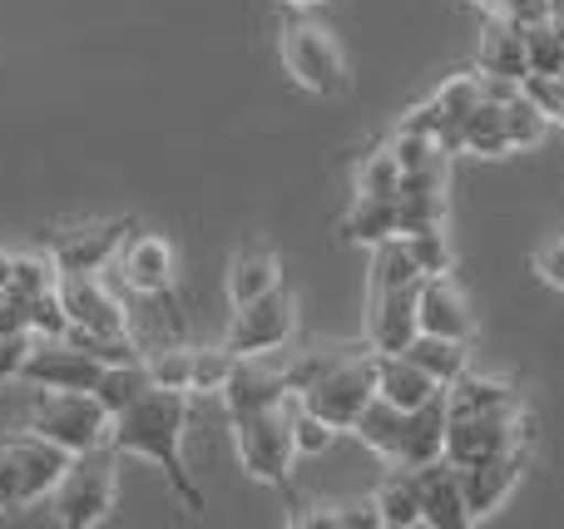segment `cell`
<instances>
[{
	"label": "cell",
	"mask_w": 564,
	"mask_h": 529,
	"mask_svg": "<svg viewBox=\"0 0 564 529\" xmlns=\"http://www.w3.org/2000/svg\"><path fill=\"white\" fill-rule=\"evenodd\" d=\"M184 436H188V396L184 392H164V386H149L134 406L115 416V431L109 445L119 455H134V461H154L164 471V481L174 485L178 505L188 515L204 510V491L194 485L184 461Z\"/></svg>",
	"instance_id": "obj_1"
},
{
	"label": "cell",
	"mask_w": 564,
	"mask_h": 529,
	"mask_svg": "<svg viewBox=\"0 0 564 529\" xmlns=\"http://www.w3.org/2000/svg\"><path fill=\"white\" fill-rule=\"evenodd\" d=\"M119 500V451L115 445H99V451L69 455L59 485L50 491V510H55V525L65 529H95L109 520Z\"/></svg>",
	"instance_id": "obj_2"
},
{
	"label": "cell",
	"mask_w": 564,
	"mask_h": 529,
	"mask_svg": "<svg viewBox=\"0 0 564 529\" xmlns=\"http://www.w3.org/2000/svg\"><path fill=\"white\" fill-rule=\"evenodd\" d=\"M278 55H282V69L297 89L317 99H341L351 89V75H347V55H341L337 35L317 20H282L278 30Z\"/></svg>",
	"instance_id": "obj_3"
},
{
	"label": "cell",
	"mask_w": 564,
	"mask_h": 529,
	"mask_svg": "<svg viewBox=\"0 0 564 529\" xmlns=\"http://www.w3.org/2000/svg\"><path fill=\"white\" fill-rule=\"evenodd\" d=\"M69 455L50 445L45 436L20 431L0 436V515H20L30 505H45L50 491L59 485Z\"/></svg>",
	"instance_id": "obj_4"
},
{
	"label": "cell",
	"mask_w": 564,
	"mask_h": 529,
	"mask_svg": "<svg viewBox=\"0 0 564 529\" xmlns=\"http://www.w3.org/2000/svg\"><path fill=\"white\" fill-rule=\"evenodd\" d=\"M234 451L238 465L248 471V481L273 485L288 495L292 491V465H297V445H292V421H288V401L268 406L253 416H234Z\"/></svg>",
	"instance_id": "obj_5"
},
{
	"label": "cell",
	"mask_w": 564,
	"mask_h": 529,
	"mask_svg": "<svg viewBox=\"0 0 564 529\" xmlns=\"http://www.w3.org/2000/svg\"><path fill=\"white\" fill-rule=\"evenodd\" d=\"M25 431L45 436V441L59 445L65 455H85V451L109 445L115 416L105 411V401H99L95 392H40Z\"/></svg>",
	"instance_id": "obj_6"
},
{
	"label": "cell",
	"mask_w": 564,
	"mask_h": 529,
	"mask_svg": "<svg viewBox=\"0 0 564 529\" xmlns=\"http://www.w3.org/2000/svg\"><path fill=\"white\" fill-rule=\"evenodd\" d=\"M371 396H377V362H371V346H361V352L337 356L317 382L302 386L297 401L307 411H317L327 426H337V431H351L357 416L371 406Z\"/></svg>",
	"instance_id": "obj_7"
},
{
	"label": "cell",
	"mask_w": 564,
	"mask_h": 529,
	"mask_svg": "<svg viewBox=\"0 0 564 529\" xmlns=\"http://www.w3.org/2000/svg\"><path fill=\"white\" fill-rule=\"evenodd\" d=\"M535 445V421L530 411H500V416H451L446 426V461L480 465L490 455L530 451Z\"/></svg>",
	"instance_id": "obj_8"
},
{
	"label": "cell",
	"mask_w": 564,
	"mask_h": 529,
	"mask_svg": "<svg viewBox=\"0 0 564 529\" xmlns=\"http://www.w3.org/2000/svg\"><path fill=\"white\" fill-rule=\"evenodd\" d=\"M297 337V302L288 287H273L268 297L234 307V322L224 332V346L234 356H278Z\"/></svg>",
	"instance_id": "obj_9"
},
{
	"label": "cell",
	"mask_w": 564,
	"mask_h": 529,
	"mask_svg": "<svg viewBox=\"0 0 564 529\" xmlns=\"http://www.w3.org/2000/svg\"><path fill=\"white\" fill-rule=\"evenodd\" d=\"M129 233H134L129 218H99V223L59 228V233H45V257L55 263L59 277H69V273H109Z\"/></svg>",
	"instance_id": "obj_10"
},
{
	"label": "cell",
	"mask_w": 564,
	"mask_h": 529,
	"mask_svg": "<svg viewBox=\"0 0 564 529\" xmlns=\"http://www.w3.org/2000/svg\"><path fill=\"white\" fill-rule=\"evenodd\" d=\"M99 372H105V356H95L89 346L69 337H35L20 382L35 392H95Z\"/></svg>",
	"instance_id": "obj_11"
},
{
	"label": "cell",
	"mask_w": 564,
	"mask_h": 529,
	"mask_svg": "<svg viewBox=\"0 0 564 529\" xmlns=\"http://www.w3.org/2000/svg\"><path fill=\"white\" fill-rule=\"evenodd\" d=\"M115 273L119 283L129 287L134 297H169L178 287V257H174V243L159 233H129L124 247L115 257Z\"/></svg>",
	"instance_id": "obj_12"
},
{
	"label": "cell",
	"mask_w": 564,
	"mask_h": 529,
	"mask_svg": "<svg viewBox=\"0 0 564 529\" xmlns=\"http://www.w3.org/2000/svg\"><path fill=\"white\" fill-rule=\"evenodd\" d=\"M288 396H292L288 362H278V356H238L234 372H228V386L218 392V401H224L228 421H234V416H253V411H268V406H282Z\"/></svg>",
	"instance_id": "obj_13"
},
{
	"label": "cell",
	"mask_w": 564,
	"mask_h": 529,
	"mask_svg": "<svg viewBox=\"0 0 564 529\" xmlns=\"http://www.w3.org/2000/svg\"><path fill=\"white\" fill-rule=\"evenodd\" d=\"M416 322H421V332L451 337V342H470V337H476V312H470V297L451 283V273L421 277V287H416Z\"/></svg>",
	"instance_id": "obj_14"
},
{
	"label": "cell",
	"mask_w": 564,
	"mask_h": 529,
	"mask_svg": "<svg viewBox=\"0 0 564 529\" xmlns=\"http://www.w3.org/2000/svg\"><path fill=\"white\" fill-rule=\"evenodd\" d=\"M416 287H401V293H367V317H361V332H367L371 352H406V346H411V337L421 332V322H416Z\"/></svg>",
	"instance_id": "obj_15"
},
{
	"label": "cell",
	"mask_w": 564,
	"mask_h": 529,
	"mask_svg": "<svg viewBox=\"0 0 564 529\" xmlns=\"http://www.w3.org/2000/svg\"><path fill=\"white\" fill-rule=\"evenodd\" d=\"M421 471V515L431 529H470V500H466V475L456 461H431Z\"/></svg>",
	"instance_id": "obj_16"
},
{
	"label": "cell",
	"mask_w": 564,
	"mask_h": 529,
	"mask_svg": "<svg viewBox=\"0 0 564 529\" xmlns=\"http://www.w3.org/2000/svg\"><path fill=\"white\" fill-rule=\"evenodd\" d=\"M525 465H530V451H506L480 465H460V475H466V500H470V525L490 520V515L510 500V491L520 485Z\"/></svg>",
	"instance_id": "obj_17"
},
{
	"label": "cell",
	"mask_w": 564,
	"mask_h": 529,
	"mask_svg": "<svg viewBox=\"0 0 564 529\" xmlns=\"http://www.w3.org/2000/svg\"><path fill=\"white\" fill-rule=\"evenodd\" d=\"M476 69L486 79H510V85H525L530 45H525V25H520L516 15H486V35H480Z\"/></svg>",
	"instance_id": "obj_18"
},
{
	"label": "cell",
	"mask_w": 564,
	"mask_h": 529,
	"mask_svg": "<svg viewBox=\"0 0 564 529\" xmlns=\"http://www.w3.org/2000/svg\"><path fill=\"white\" fill-rule=\"evenodd\" d=\"M371 362H377V396L401 406V411H416V406L446 396V386H441L426 366L411 362L406 352H371Z\"/></svg>",
	"instance_id": "obj_19"
},
{
	"label": "cell",
	"mask_w": 564,
	"mask_h": 529,
	"mask_svg": "<svg viewBox=\"0 0 564 529\" xmlns=\"http://www.w3.org/2000/svg\"><path fill=\"white\" fill-rule=\"evenodd\" d=\"M224 287H228V302H234V307H243V302H253V297H268L273 287H282V257H278V247L243 243L234 257H228Z\"/></svg>",
	"instance_id": "obj_20"
},
{
	"label": "cell",
	"mask_w": 564,
	"mask_h": 529,
	"mask_svg": "<svg viewBox=\"0 0 564 529\" xmlns=\"http://www.w3.org/2000/svg\"><path fill=\"white\" fill-rule=\"evenodd\" d=\"M486 99V75H480L476 65L470 69H456L451 79H441L436 95H431V104H436L441 114V144H446V154H456L460 148V124L470 119V109Z\"/></svg>",
	"instance_id": "obj_21"
},
{
	"label": "cell",
	"mask_w": 564,
	"mask_h": 529,
	"mask_svg": "<svg viewBox=\"0 0 564 529\" xmlns=\"http://www.w3.org/2000/svg\"><path fill=\"white\" fill-rule=\"evenodd\" d=\"M446 411L451 416H500V411H525V401H520L516 382L466 372L460 382L446 386Z\"/></svg>",
	"instance_id": "obj_22"
},
{
	"label": "cell",
	"mask_w": 564,
	"mask_h": 529,
	"mask_svg": "<svg viewBox=\"0 0 564 529\" xmlns=\"http://www.w3.org/2000/svg\"><path fill=\"white\" fill-rule=\"evenodd\" d=\"M446 426H451L446 396H436V401L406 411V431H401L397 465H431V461H441V455H446Z\"/></svg>",
	"instance_id": "obj_23"
},
{
	"label": "cell",
	"mask_w": 564,
	"mask_h": 529,
	"mask_svg": "<svg viewBox=\"0 0 564 529\" xmlns=\"http://www.w3.org/2000/svg\"><path fill=\"white\" fill-rule=\"evenodd\" d=\"M377 515H381V529H416L426 525L421 515V471L416 465H391L387 481L377 485Z\"/></svg>",
	"instance_id": "obj_24"
},
{
	"label": "cell",
	"mask_w": 564,
	"mask_h": 529,
	"mask_svg": "<svg viewBox=\"0 0 564 529\" xmlns=\"http://www.w3.org/2000/svg\"><path fill=\"white\" fill-rule=\"evenodd\" d=\"M401 431H406V411L381 401V396H371V406L357 416V426H351V436L387 465H397V455H401Z\"/></svg>",
	"instance_id": "obj_25"
},
{
	"label": "cell",
	"mask_w": 564,
	"mask_h": 529,
	"mask_svg": "<svg viewBox=\"0 0 564 529\" xmlns=\"http://www.w3.org/2000/svg\"><path fill=\"white\" fill-rule=\"evenodd\" d=\"M401 233V208L397 198H357L351 194V208L341 213V238L347 243H381V238H397Z\"/></svg>",
	"instance_id": "obj_26"
},
{
	"label": "cell",
	"mask_w": 564,
	"mask_h": 529,
	"mask_svg": "<svg viewBox=\"0 0 564 529\" xmlns=\"http://www.w3.org/2000/svg\"><path fill=\"white\" fill-rule=\"evenodd\" d=\"M421 283V267L411 257L406 238H381L371 243V263H367V293H401V287H416Z\"/></svg>",
	"instance_id": "obj_27"
},
{
	"label": "cell",
	"mask_w": 564,
	"mask_h": 529,
	"mask_svg": "<svg viewBox=\"0 0 564 529\" xmlns=\"http://www.w3.org/2000/svg\"><path fill=\"white\" fill-rule=\"evenodd\" d=\"M149 386H154V382H149V362H144V356H124V362H105V372H99V382H95V396L105 401L109 416H119L124 406H134Z\"/></svg>",
	"instance_id": "obj_28"
},
{
	"label": "cell",
	"mask_w": 564,
	"mask_h": 529,
	"mask_svg": "<svg viewBox=\"0 0 564 529\" xmlns=\"http://www.w3.org/2000/svg\"><path fill=\"white\" fill-rule=\"evenodd\" d=\"M466 346L470 342H451V337L416 332V337H411V346H406V356L416 366H426L441 386H451V382H460V376L470 372V352H466Z\"/></svg>",
	"instance_id": "obj_29"
},
{
	"label": "cell",
	"mask_w": 564,
	"mask_h": 529,
	"mask_svg": "<svg viewBox=\"0 0 564 529\" xmlns=\"http://www.w3.org/2000/svg\"><path fill=\"white\" fill-rule=\"evenodd\" d=\"M351 194L357 198H397L401 194V164L391 154V144H371L367 154L351 164Z\"/></svg>",
	"instance_id": "obj_30"
},
{
	"label": "cell",
	"mask_w": 564,
	"mask_h": 529,
	"mask_svg": "<svg viewBox=\"0 0 564 529\" xmlns=\"http://www.w3.org/2000/svg\"><path fill=\"white\" fill-rule=\"evenodd\" d=\"M460 148H466V154H480V158L510 154L506 114H500V99H496V95H486L476 109H470V119L460 124Z\"/></svg>",
	"instance_id": "obj_31"
},
{
	"label": "cell",
	"mask_w": 564,
	"mask_h": 529,
	"mask_svg": "<svg viewBox=\"0 0 564 529\" xmlns=\"http://www.w3.org/2000/svg\"><path fill=\"white\" fill-rule=\"evenodd\" d=\"M406 247L416 257L421 277H441V273H456V243H451L446 223H426V228H406Z\"/></svg>",
	"instance_id": "obj_32"
},
{
	"label": "cell",
	"mask_w": 564,
	"mask_h": 529,
	"mask_svg": "<svg viewBox=\"0 0 564 529\" xmlns=\"http://www.w3.org/2000/svg\"><path fill=\"white\" fill-rule=\"evenodd\" d=\"M234 362H238V356L228 352L224 342H218V346H194V382H188V401H194V396H218V392H224Z\"/></svg>",
	"instance_id": "obj_33"
},
{
	"label": "cell",
	"mask_w": 564,
	"mask_h": 529,
	"mask_svg": "<svg viewBox=\"0 0 564 529\" xmlns=\"http://www.w3.org/2000/svg\"><path fill=\"white\" fill-rule=\"evenodd\" d=\"M288 421H292V445H297V455H322V451H332V441L341 436L337 426H327L317 411H307L297 396H288Z\"/></svg>",
	"instance_id": "obj_34"
},
{
	"label": "cell",
	"mask_w": 564,
	"mask_h": 529,
	"mask_svg": "<svg viewBox=\"0 0 564 529\" xmlns=\"http://www.w3.org/2000/svg\"><path fill=\"white\" fill-rule=\"evenodd\" d=\"M149 362V382L164 386V392H184L194 382V346H164L159 356H144Z\"/></svg>",
	"instance_id": "obj_35"
},
{
	"label": "cell",
	"mask_w": 564,
	"mask_h": 529,
	"mask_svg": "<svg viewBox=\"0 0 564 529\" xmlns=\"http://www.w3.org/2000/svg\"><path fill=\"white\" fill-rule=\"evenodd\" d=\"M30 346H35V332H30V327H6V332H0V386L20 382Z\"/></svg>",
	"instance_id": "obj_36"
},
{
	"label": "cell",
	"mask_w": 564,
	"mask_h": 529,
	"mask_svg": "<svg viewBox=\"0 0 564 529\" xmlns=\"http://www.w3.org/2000/svg\"><path fill=\"white\" fill-rule=\"evenodd\" d=\"M530 273H535L540 287H550V293H564V238H550L545 247H535V257H530Z\"/></svg>",
	"instance_id": "obj_37"
},
{
	"label": "cell",
	"mask_w": 564,
	"mask_h": 529,
	"mask_svg": "<svg viewBox=\"0 0 564 529\" xmlns=\"http://www.w3.org/2000/svg\"><path fill=\"white\" fill-rule=\"evenodd\" d=\"M337 529H381L377 500H351V505H337Z\"/></svg>",
	"instance_id": "obj_38"
},
{
	"label": "cell",
	"mask_w": 564,
	"mask_h": 529,
	"mask_svg": "<svg viewBox=\"0 0 564 529\" xmlns=\"http://www.w3.org/2000/svg\"><path fill=\"white\" fill-rule=\"evenodd\" d=\"M278 5H288V10H317V5H327V0H278Z\"/></svg>",
	"instance_id": "obj_39"
},
{
	"label": "cell",
	"mask_w": 564,
	"mask_h": 529,
	"mask_svg": "<svg viewBox=\"0 0 564 529\" xmlns=\"http://www.w3.org/2000/svg\"><path fill=\"white\" fill-rule=\"evenodd\" d=\"M476 5H480V10H486V15H496V0H476Z\"/></svg>",
	"instance_id": "obj_40"
}]
</instances>
